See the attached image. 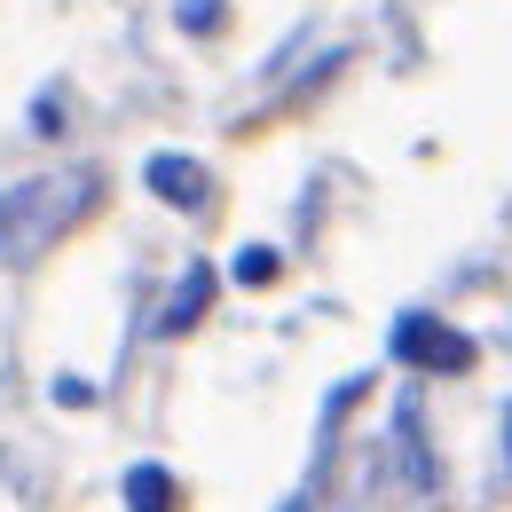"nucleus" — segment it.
Listing matches in <instances>:
<instances>
[{"instance_id": "f257e3e1", "label": "nucleus", "mask_w": 512, "mask_h": 512, "mask_svg": "<svg viewBox=\"0 0 512 512\" xmlns=\"http://www.w3.org/2000/svg\"><path fill=\"white\" fill-rule=\"evenodd\" d=\"M95 205H103L95 166H56V174H32V182H8L0 190V268H32L48 245H64Z\"/></svg>"}, {"instance_id": "f03ea898", "label": "nucleus", "mask_w": 512, "mask_h": 512, "mask_svg": "<svg viewBox=\"0 0 512 512\" xmlns=\"http://www.w3.org/2000/svg\"><path fill=\"white\" fill-rule=\"evenodd\" d=\"M394 355H402L410 371H426V379H457V371H473V339H465L457 323L426 316V308H410V316L394 323Z\"/></svg>"}, {"instance_id": "7ed1b4c3", "label": "nucleus", "mask_w": 512, "mask_h": 512, "mask_svg": "<svg viewBox=\"0 0 512 512\" xmlns=\"http://www.w3.org/2000/svg\"><path fill=\"white\" fill-rule=\"evenodd\" d=\"M142 182H150L158 205H174V213H205V205H213V174H205V158H190V150H150Z\"/></svg>"}, {"instance_id": "20e7f679", "label": "nucleus", "mask_w": 512, "mask_h": 512, "mask_svg": "<svg viewBox=\"0 0 512 512\" xmlns=\"http://www.w3.org/2000/svg\"><path fill=\"white\" fill-rule=\"evenodd\" d=\"M119 497H127V512H182V481L166 465H127Z\"/></svg>"}, {"instance_id": "39448f33", "label": "nucleus", "mask_w": 512, "mask_h": 512, "mask_svg": "<svg viewBox=\"0 0 512 512\" xmlns=\"http://www.w3.org/2000/svg\"><path fill=\"white\" fill-rule=\"evenodd\" d=\"M205 300H213V268H190V276H182V292L166 300V316H158V331H190V323L205 316Z\"/></svg>"}, {"instance_id": "423d86ee", "label": "nucleus", "mask_w": 512, "mask_h": 512, "mask_svg": "<svg viewBox=\"0 0 512 512\" xmlns=\"http://www.w3.org/2000/svg\"><path fill=\"white\" fill-rule=\"evenodd\" d=\"M394 442H402V473H410L418 489H434V457H426V442H418V402L394 410Z\"/></svg>"}, {"instance_id": "0eeeda50", "label": "nucleus", "mask_w": 512, "mask_h": 512, "mask_svg": "<svg viewBox=\"0 0 512 512\" xmlns=\"http://www.w3.org/2000/svg\"><path fill=\"white\" fill-rule=\"evenodd\" d=\"M174 24H182L190 40H205V32H221V24H229V8H221V0H182V8H174Z\"/></svg>"}, {"instance_id": "6e6552de", "label": "nucleus", "mask_w": 512, "mask_h": 512, "mask_svg": "<svg viewBox=\"0 0 512 512\" xmlns=\"http://www.w3.org/2000/svg\"><path fill=\"white\" fill-rule=\"evenodd\" d=\"M237 284H276V245H245L237 253Z\"/></svg>"}, {"instance_id": "1a4fd4ad", "label": "nucleus", "mask_w": 512, "mask_h": 512, "mask_svg": "<svg viewBox=\"0 0 512 512\" xmlns=\"http://www.w3.org/2000/svg\"><path fill=\"white\" fill-rule=\"evenodd\" d=\"M32 134H64V95H56V87L32 103Z\"/></svg>"}, {"instance_id": "9d476101", "label": "nucleus", "mask_w": 512, "mask_h": 512, "mask_svg": "<svg viewBox=\"0 0 512 512\" xmlns=\"http://www.w3.org/2000/svg\"><path fill=\"white\" fill-rule=\"evenodd\" d=\"M505 465H512V410H505Z\"/></svg>"}, {"instance_id": "9b49d317", "label": "nucleus", "mask_w": 512, "mask_h": 512, "mask_svg": "<svg viewBox=\"0 0 512 512\" xmlns=\"http://www.w3.org/2000/svg\"><path fill=\"white\" fill-rule=\"evenodd\" d=\"M284 512H308V505H284Z\"/></svg>"}]
</instances>
